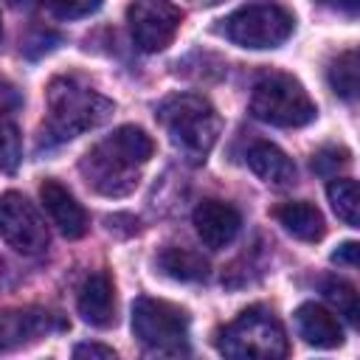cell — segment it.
Masks as SVG:
<instances>
[{"instance_id":"cell-16","label":"cell","mask_w":360,"mask_h":360,"mask_svg":"<svg viewBox=\"0 0 360 360\" xmlns=\"http://www.w3.org/2000/svg\"><path fill=\"white\" fill-rule=\"evenodd\" d=\"M276 217L284 225V231L301 242H318L323 236V214L312 202H304V200L284 202L276 208Z\"/></svg>"},{"instance_id":"cell-26","label":"cell","mask_w":360,"mask_h":360,"mask_svg":"<svg viewBox=\"0 0 360 360\" xmlns=\"http://www.w3.org/2000/svg\"><path fill=\"white\" fill-rule=\"evenodd\" d=\"M323 6H332V8H343V11H354L357 8V0H318Z\"/></svg>"},{"instance_id":"cell-14","label":"cell","mask_w":360,"mask_h":360,"mask_svg":"<svg viewBox=\"0 0 360 360\" xmlns=\"http://www.w3.org/2000/svg\"><path fill=\"white\" fill-rule=\"evenodd\" d=\"M295 323L301 338L315 349H335L343 343V326L340 321L321 304H301L295 309Z\"/></svg>"},{"instance_id":"cell-20","label":"cell","mask_w":360,"mask_h":360,"mask_svg":"<svg viewBox=\"0 0 360 360\" xmlns=\"http://www.w3.org/2000/svg\"><path fill=\"white\" fill-rule=\"evenodd\" d=\"M321 292H323V298H326L349 323H357V321H360L357 292H354V287H352L349 281H343V278H326V281L321 284Z\"/></svg>"},{"instance_id":"cell-4","label":"cell","mask_w":360,"mask_h":360,"mask_svg":"<svg viewBox=\"0 0 360 360\" xmlns=\"http://www.w3.org/2000/svg\"><path fill=\"white\" fill-rule=\"evenodd\" d=\"M217 349L239 360L248 357L273 360L287 354V338L281 323L264 307H250L217 335Z\"/></svg>"},{"instance_id":"cell-28","label":"cell","mask_w":360,"mask_h":360,"mask_svg":"<svg viewBox=\"0 0 360 360\" xmlns=\"http://www.w3.org/2000/svg\"><path fill=\"white\" fill-rule=\"evenodd\" d=\"M0 39H3V20H0Z\"/></svg>"},{"instance_id":"cell-22","label":"cell","mask_w":360,"mask_h":360,"mask_svg":"<svg viewBox=\"0 0 360 360\" xmlns=\"http://www.w3.org/2000/svg\"><path fill=\"white\" fill-rule=\"evenodd\" d=\"M104 0H48V8L59 20H79L101 8Z\"/></svg>"},{"instance_id":"cell-25","label":"cell","mask_w":360,"mask_h":360,"mask_svg":"<svg viewBox=\"0 0 360 360\" xmlns=\"http://www.w3.org/2000/svg\"><path fill=\"white\" fill-rule=\"evenodd\" d=\"M357 250H360L357 242H343V245L332 253V262H335V264H346V267H357Z\"/></svg>"},{"instance_id":"cell-6","label":"cell","mask_w":360,"mask_h":360,"mask_svg":"<svg viewBox=\"0 0 360 360\" xmlns=\"http://www.w3.org/2000/svg\"><path fill=\"white\" fill-rule=\"evenodd\" d=\"M132 335L152 352L180 354L188 340V315L177 304L141 295L132 304Z\"/></svg>"},{"instance_id":"cell-3","label":"cell","mask_w":360,"mask_h":360,"mask_svg":"<svg viewBox=\"0 0 360 360\" xmlns=\"http://www.w3.org/2000/svg\"><path fill=\"white\" fill-rule=\"evenodd\" d=\"M115 104L76 76H59L48 84V132L56 141L101 127Z\"/></svg>"},{"instance_id":"cell-24","label":"cell","mask_w":360,"mask_h":360,"mask_svg":"<svg viewBox=\"0 0 360 360\" xmlns=\"http://www.w3.org/2000/svg\"><path fill=\"white\" fill-rule=\"evenodd\" d=\"M73 357L76 360H84V357H90V360H115V352L110 346H101V343H79L73 349Z\"/></svg>"},{"instance_id":"cell-8","label":"cell","mask_w":360,"mask_h":360,"mask_svg":"<svg viewBox=\"0 0 360 360\" xmlns=\"http://www.w3.org/2000/svg\"><path fill=\"white\" fill-rule=\"evenodd\" d=\"M0 239L22 256H37L51 242L45 219L20 191L0 194Z\"/></svg>"},{"instance_id":"cell-27","label":"cell","mask_w":360,"mask_h":360,"mask_svg":"<svg viewBox=\"0 0 360 360\" xmlns=\"http://www.w3.org/2000/svg\"><path fill=\"white\" fill-rule=\"evenodd\" d=\"M8 3H14V6H22V3H34V0H8Z\"/></svg>"},{"instance_id":"cell-1","label":"cell","mask_w":360,"mask_h":360,"mask_svg":"<svg viewBox=\"0 0 360 360\" xmlns=\"http://www.w3.org/2000/svg\"><path fill=\"white\" fill-rule=\"evenodd\" d=\"M152 138L141 127L127 124L87 149L79 169L96 191L107 197H124L138 186V169L152 158Z\"/></svg>"},{"instance_id":"cell-21","label":"cell","mask_w":360,"mask_h":360,"mask_svg":"<svg viewBox=\"0 0 360 360\" xmlns=\"http://www.w3.org/2000/svg\"><path fill=\"white\" fill-rule=\"evenodd\" d=\"M22 160V135L20 127L8 112H0V169L3 172H17Z\"/></svg>"},{"instance_id":"cell-17","label":"cell","mask_w":360,"mask_h":360,"mask_svg":"<svg viewBox=\"0 0 360 360\" xmlns=\"http://www.w3.org/2000/svg\"><path fill=\"white\" fill-rule=\"evenodd\" d=\"M158 267L174 281H200L208 276V262L188 248H166L158 256Z\"/></svg>"},{"instance_id":"cell-18","label":"cell","mask_w":360,"mask_h":360,"mask_svg":"<svg viewBox=\"0 0 360 360\" xmlns=\"http://www.w3.org/2000/svg\"><path fill=\"white\" fill-rule=\"evenodd\" d=\"M326 197H329L338 219H343L349 228H360V191H357L354 180H349V177L332 180L326 186Z\"/></svg>"},{"instance_id":"cell-10","label":"cell","mask_w":360,"mask_h":360,"mask_svg":"<svg viewBox=\"0 0 360 360\" xmlns=\"http://www.w3.org/2000/svg\"><path fill=\"white\" fill-rule=\"evenodd\" d=\"M68 323L39 307H28V309H8L0 315V352H11L20 346H28L39 338H45L48 332L65 329Z\"/></svg>"},{"instance_id":"cell-15","label":"cell","mask_w":360,"mask_h":360,"mask_svg":"<svg viewBox=\"0 0 360 360\" xmlns=\"http://www.w3.org/2000/svg\"><path fill=\"white\" fill-rule=\"evenodd\" d=\"M248 166L250 172L270 183V186H292L295 183V163L270 141H256L248 149Z\"/></svg>"},{"instance_id":"cell-2","label":"cell","mask_w":360,"mask_h":360,"mask_svg":"<svg viewBox=\"0 0 360 360\" xmlns=\"http://www.w3.org/2000/svg\"><path fill=\"white\" fill-rule=\"evenodd\" d=\"M174 149H180L191 163H202L217 138H219V115L208 98L194 93H174L163 98L155 110Z\"/></svg>"},{"instance_id":"cell-19","label":"cell","mask_w":360,"mask_h":360,"mask_svg":"<svg viewBox=\"0 0 360 360\" xmlns=\"http://www.w3.org/2000/svg\"><path fill=\"white\" fill-rule=\"evenodd\" d=\"M326 79H329V87H332L340 98L352 101V98L357 96V53H354V51L338 53V56L329 62V68H326Z\"/></svg>"},{"instance_id":"cell-13","label":"cell","mask_w":360,"mask_h":360,"mask_svg":"<svg viewBox=\"0 0 360 360\" xmlns=\"http://www.w3.org/2000/svg\"><path fill=\"white\" fill-rule=\"evenodd\" d=\"M79 315L98 329H107L115 323V295H112V281L107 273H93L82 290H79Z\"/></svg>"},{"instance_id":"cell-23","label":"cell","mask_w":360,"mask_h":360,"mask_svg":"<svg viewBox=\"0 0 360 360\" xmlns=\"http://www.w3.org/2000/svg\"><path fill=\"white\" fill-rule=\"evenodd\" d=\"M349 163V152L346 149H321L315 158H312V169L318 174H335L340 166Z\"/></svg>"},{"instance_id":"cell-5","label":"cell","mask_w":360,"mask_h":360,"mask_svg":"<svg viewBox=\"0 0 360 360\" xmlns=\"http://www.w3.org/2000/svg\"><path fill=\"white\" fill-rule=\"evenodd\" d=\"M250 112L273 127H304L315 118V101L287 73H267L253 84Z\"/></svg>"},{"instance_id":"cell-11","label":"cell","mask_w":360,"mask_h":360,"mask_svg":"<svg viewBox=\"0 0 360 360\" xmlns=\"http://www.w3.org/2000/svg\"><path fill=\"white\" fill-rule=\"evenodd\" d=\"M194 231L202 239L205 248L211 250H222L225 245H231L242 228V217L233 205L222 202V200H202L194 208Z\"/></svg>"},{"instance_id":"cell-12","label":"cell","mask_w":360,"mask_h":360,"mask_svg":"<svg viewBox=\"0 0 360 360\" xmlns=\"http://www.w3.org/2000/svg\"><path fill=\"white\" fill-rule=\"evenodd\" d=\"M39 200L48 211V217L53 219V225L68 236V239H79L87 233V214L84 208L76 202V197L56 180H45L39 186Z\"/></svg>"},{"instance_id":"cell-9","label":"cell","mask_w":360,"mask_h":360,"mask_svg":"<svg viewBox=\"0 0 360 360\" xmlns=\"http://www.w3.org/2000/svg\"><path fill=\"white\" fill-rule=\"evenodd\" d=\"M180 22H183V11L172 0H135L127 8V25L132 42L146 53L163 51L174 39Z\"/></svg>"},{"instance_id":"cell-7","label":"cell","mask_w":360,"mask_h":360,"mask_svg":"<svg viewBox=\"0 0 360 360\" xmlns=\"http://www.w3.org/2000/svg\"><path fill=\"white\" fill-rule=\"evenodd\" d=\"M295 28V17L278 3H250L225 20V34L233 45L264 51L278 48Z\"/></svg>"}]
</instances>
